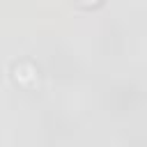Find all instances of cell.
<instances>
[{"mask_svg":"<svg viewBox=\"0 0 147 147\" xmlns=\"http://www.w3.org/2000/svg\"><path fill=\"white\" fill-rule=\"evenodd\" d=\"M18 69L21 74H14V78L21 83V85H32L37 83V67L32 62H28V69H23V62H18Z\"/></svg>","mask_w":147,"mask_h":147,"instance_id":"cell-1","label":"cell"},{"mask_svg":"<svg viewBox=\"0 0 147 147\" xmlns=\"http://www.w3.org/2000/svg\"><path fill=\"white\" fill-rule=\"evenodd\" d=\"M80 5H87V7H92V5H99L101 0H78Z\"/></svg>","mask_w":147,"mask_h":147,"instance_id":"cell-2","label":"cell"}]
</instances>
